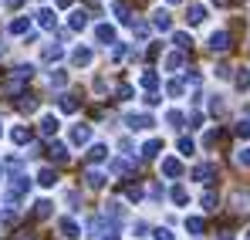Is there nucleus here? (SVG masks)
Returning <instances> with one entry per match:
<instances>
[{
    "mask_svg": "<svg viewBox=\"0 0 250 240\" xmlns=\"http://www.w3.org/2000/svg\"><path fill=\"white\" fill-rule=\"evenodd\" d=\"M213 3H220V7H223V3H227V0H213Z\"/></svg>",
    "mask_w": 250,
    "mask_h": 240,
    "instance_id": "nucleus-49",
    "label": "nucleus"
},
{
    "mask_svg": "<svg viewBox=\"0 0 250 240\" xmlns=\"http://www.w3.org/2000/svg\"><path fill=\"white\" fill-rule=\"evenodd\" d=\"M159 153H163V139H149V142L142 146V156H146V159H156Z\"/></svg>",
    "mask_w": 250,
    "mask_h": 240,
    "instance_id": "nucleus-14",
    "label": "nucleus"
},
{
    "mask_svg": "<svg viewBox=\"0 0 250 240\" xmlns=\"http://www.w3.org/2000/svg\"><path fill=\"white\" fill-rule=\"evenodd\" d=\"M64 81H68V75H64V71H51V85H54V88H61Z\"/></svg>",
    "mask_w": 250,
    "mask_h": 240,
    "instance_id": "nucleus-37",
    "label": "nucleus"
},
{
    "mask_svg": "<svg viewBox=\"0 0 250 240\" xmlns=\"http://www.w3.org/2000/svg\"><path fill=\"white\" fill-rule=\"evenodd\" d=\"M179 153H183V156H189V153H196V146H193V139H179Z\"/></svg>",
    "mask_w": 250,
    "mask_h": 240,
    "instance_id": "nucleus-34",
    "label": "nucleus"
},
{
    "mask_svg": "<svg viewBox=\"0 0 250 240\" xmlns=\"http://www.w3.org/2000/svg\"><path fill=\"white\" fill-rule=\"evenodd\" d=\"M21 109H24V112H34L38 102H34V98H21Z\"/></svg>",
    "mask_w": 250,
    "mask_h": 240,
    "instance_id": "nucleus-44",
    "label": "nucleus"
},
{
    "mask_svg": "<svg viewBox=\"0 0 250 240\" xmlns=\"http://www.w3.org/2000/svg\"><path fill=\"white\" fill-rule=\"evenodd\" d=\"M58 125H61L58 115H44V119H41V135H47V139H51V135H58Z\"/></svg>",
    "mask_w": 250,
    "mask_h": 240,
    "instance_id": "nucleus-11",
    "label": "nucleus"
},
{
    "mask_svg": "<svg viewBox=\"0 0 250 240\" xmlns=\"http://www.w3.org/2000/svg\"><path fill=\"white\" fill-rule=\"evenodd\" d=\"M213 176H216V162H200L193 169V179H200V183H209Z\"/></svg>",
    "mask_w": 250,
    "mask_h": 240,
    "instance_id": "nucleus-3",
    "label": "nucleus"
},
{
    "mask_svg": "<svg viewBox=\"0 0 250 240\" xmlns=\"http://www.w3.org/2000/svg\"><path fill=\"white\" fill-rule=\"evenodd\" d=\"M108 169H112L115 176H122V173H128V162H125V159H112V162H108Z\"/></svg>",
    "mask_w": 250,
    "mask_h": 240,
    "instance_id": "nucleus-31",
    "label": "nucleus"
},
{
    "mask_svg": "<svg viewBox=\"0 0 250 240\" xmlns=\"http://www.w3.org/2000/svg\"><path fill=\"white\" fill-rule=\"evenodd\" d=\"M27 27H31V17H17V21L10 24V34H24Z\"/></svg>",
    "mask_w": 250,
    "mask_h": 240,
    "instance_id": "nucleus-27",
    "label": "nucleus"
},
{
    "mask_svg": "<svg viewBox=\"0 0 250 240\" xmlns=\"http://www.w3.org/2000/svg\"><path fill=\"white\" fill-rule=\"evenodd\" d=\"M27 190H31V179H27V176H14V183H10V190L3 193V203H7V206H14V203H21V196H24Z\"/></svg>",
    "mask_w": 250,
    "mask_h": 240,
    "instance_id": "nucleus-1",
    "label": "nucleus"
},
{
    "mask_svg": "<svg viewBox=\"0 0 250 240\" xmlns=\"http://www.w3.org/2000/svg\"><path fill=\"white\" fill-rule=\"evenodd\" d=\"M125 125H128L132 132H142V129H152L156 122H152V115H128V119H125Z\"/></svg>",
    "mask_w": 250,
    "mask_h": 240,
    "instance_id": "nucleus-4",
    "label": "nucleus"
},
{
    "mask_svg": "<svg viewBox=\"0 0 250 240\" xmlns=\"http://www.w3.org/2000/svg\"><path fill=\"white\" fill-rule=\"evenodd\" d=\"M34 213H38L41 220H44V217H51V200H41V203H38V210H34Z\"/></svg>",
    "mask_w": 250,
    "mask_h": 240,
    "instance_id": "nucleus-35",
    "label": "nucleus"
},
{
    "mask_svg": "<svg viewBox=\"0 0 250 240\" xmlns=\"http://www.w3.org/2000/svg\"><path fill=\"white\" fill-rule=\"evenodd\" d=\"M237 162H240V166H247V169H250V149H240V153H237Z\"/></svg>",
    "mask_w": 250,
    "mask_h": 240,
    "instance_id": "nucleus-42",
    "label": "nucleus"
},
{
    "mask_svg": "<svg viewBox=\"0 0 250 240\" xmlns=\"http://www.w3.org/2000/svg\"><path fill=\"white\" fill-rule=\"evenodd\" d=\"M38 24H41V27H47V31H54V24H58V14H54L51 7H44L41 14H38Z\"/></svg>",
    "mask_w": 250,
    "mask_h": 240,
    "instance_id": "nucleus-12",
    "label": "nucleus"
},
{
    "mask_svg": "<svg viewBox=\"0 0 250 240\" xmlns=\"http://www.w3.org/2000/svg\"><path fill=\"white\" fill-rule=\"evenodd\" d=\"M163 176H169V179H179V176H183V162L172 159V156H166V159H163Z\"/></svg>",
    "mask_w": 250,
    "mask_h": 240,
    "instance_id": "nucleus-5",
    "label": "nucleus"
},
{
    "mask_svg": "<svg viewBox=\"0 0 250 240\" xmlns=\"http://www.w3.org/2000/svg\"><path fill=\"white\" fill-rule=\"evenodd\" d=\"M166 3H179V0H166Z\"/></svg>",
    "mask_w": 250,
    "mask_h": 240,
    "instance_id": "nucleus-51",
    "label": "nucleus"
},
{
    "mask_svg": "<svg viewBox=\"0 0 250 240\" xmlns=\"http://www.w3.org/2000/svg\"><path fill=\"white\" fill-rule=\"evenodd\" d=\"M115 17H119L122 24H132V7H128L125 0H119V3H115Z\"/></svg>",
    "mask_w": 250,
    "mask_h": 240,
    "instance_id": "nucleus-18",
    "label": "nucleus"
},
{
    "mask_svg": "<svg viewBox=\"0 0 250 240\" xmlns=\"http://www.w3.org/2000/svg\"><path fill=\"white\" fill-rule=\"evenodd\" d=\"M84 27H88V14L84 10H75L71 14V31H84Z\"/></svg>",
    "mask_w": 250,
    "mask_h": 240,
    "instance_id": "nucleus-21",
    "label": "nucleus"
},
{
    "mask_svg": "<svg viewBox=\"0 0 250 240\" xmlns=\"http://www.w3.org/2000/svg\"><path fill=\"white\" fill-rule=\"evenodd\" d=\"M0 176H3V162H0Z\"/></svg>",
    "mask_w": 250,
    "mask_h": 240,
    "instance_id": "nucleus-50",
    "label": "nucleus"
},
{
    "mask_svg": "<svg viewBox=\"0 0 250 240\" xmlns=\"http://www.w3.org/2000/svg\"><path fill=\"white\" fill-rule=\"evenodd\" d=\"M216 206H220V196L216 193H203V210L207 213H216Z\"/></svg>",
    "mask_w": 250,
    "mask_h": 240,
    "instance_id": "nucleus-25",
    "label": "nucleus"
},
{
    "mask_svg": "<svg viewBox=\"0 0 250 240\" xmlns=\"http://www.w3.org/2000/svg\"><path fill=\"white\" fill-rule=\"evenodd\" d=\"M166 95L179 98V95H183V81H169V85H166Z\"/></svg>",
    "mask_w": 250,
    "mask_h": 240,
    "instance_id": "nucleus-33",
    "label": "nucleus"
},
{
    "mask_svg": "<svg viewBox=\"0 0 250 240\" xmlns=\"http://www.w3.org/2000/svg\"><path fill=\"white\" fill-rule=\"evenodd\" d=\"M172 44H176L179 51H186V47H189L193 41H189V34H183V31H176V34H172Z\"/></svg>",
    "mask_w": 250,
    "mask_h": 240,
    "instance_id": "nucleus-29",
    "label": "nucleus"
},
{
    "mask_svg": "<svg viewBox=\"0 0 250 240\" xmlns=\"http://www.w3.org/2000/svg\"><path fill=\"white\" fill-rule=\"evenodd\" d=\"M58 109H61V112H75V109H78L75 95H58Z\"/></svg>",
    "mask_w": 250,
    "mask_h": 240,
    "instance_id": "nucleus-23",
    "label": "nucleus"
},
{
    "mask_svg": "<svg viewBox=\"0 0 250 240\" xmlns=\"http://www.w3.org/2000/svg\"><path fill=\"white\" fill-rule=\"evenodd\" d=\"M91 58H95V54H91V47H78V51L71 54V65H75V68H88V65H91Z\"/></svg>",
    "mask_w": 250,
    "mask_h": 240,
    "instance_id": "nucleus-7",
    "label": "nucleus"
},
{
    "mask_svg": "<svg viewBox=\"0 0 250 240\" xmlns=\"http://www.w3.org/2000/svg\"><path fill=\"white\" fill-rule=\"evenodd\" d=\"M169 196H172V203H179V206H186V203H189V193H186V186H176Z\"/></svg>",
    "mask_w": 250,
    "mask_h": 240,
    "instance_id": "nucleus-26",
    "label": "nucleus"
},
{
    "mask_svg": "<svg viewBox=\"0 0 250 240\" xmlns=\"http://www.w3.org/2000/svg\"><path fill=\"white\" fill-rule=\"evenodd\" d=\"M68 3H71V0H58V7H68Z\"/></svg>",
    "mask_w": 250,
    "mask_h": 240,
    "instance_id": "nucleus-47",
    "label": "nucleus"
},
{
    "mask_svg": "<svg viewBox=\"0 0 250 240\" xmlns=\"http://www.w3.org/2000/svg\"><path fill=\"white\" fill-rule=\"evenodd\" d=\"M71 142H75V146L91 142V129H88V125H75V129H71Z\"/></svg>",
    "mask_w": 250,
    "mask_h": 240,
    "instance_id": "nucleus-10",
    "label": "nucleus"
},
{
    "mask_svg": "<svg viewBox=\"0 0 250 240\" xmlns=\"http://www.w3.org/2000/svg\"><path fill=\"white\" fill-rule=\"evenodd\" d=\"M47 153H51V159H54V162H68V146H61V142H51Z\"/></svg>",
    "mask_w": 250,
    "mask_h": 240,
    "instance_id": "nucleus-17",
    "label": "nucleus"
},
{
    "mask_svg": "<svg viewBox=\"0 0 250 240\" xmlns=\"http://www.w3.org/2000/svg\"><path fill=\"white\" fill-rule=\"evenodd\" d=\"M209 51H213V54H216V51H220V54L230 51V34H227V31H213V34H209Z\"/></svg>",
    "mask_w": 250,
    "mask_h": 240,
    "instance_id": "nucleus-2",
    "label": "nucleus"
},
{
    "mask_svg": "<svg viewBox=\"0 0 250 240\" xmlns=\"http://www.w3.org/2000/svg\"><path fill=\"white\" fill-rule=\"evenodd\" d=\"M203 21H207V7L193 3V7H189V24H203Z\"/></svg>",
    "mask_w": 250,
    "mask_h": 240,
    "instance_id": "nucleus-22",
    "label": "nucleus"
},
{
    "mask_svg": "<svg viewBox=\"0 0 250 240\" xmlns=\"http://www.w3.org/2000/svg\"><path fill=\"white\" fill-rule=\"evenodd\" d=\"M240 139H250V122H237V129H233Z\"/></svg>",
    "mask_w": 250,
    "mask_h": 240,
    "instance_id": "nucleus-39",
    "label": "nucleus"
},
{
    "mask_svg": "<svg viewBox=\"0 0 250 240\" xmlns=\"http://www.w3.org/2000/svg\"><path fill=\"white\" fill-rule=\"evenodd\" d=\"M0 132H3V129H0Z\"/></svg>",
    "mask_w": 250,
    "mask_h": 240,
    "instance_id": "nucleus-53",
    "label": "nucleus"
},
{
    "mask_svg": "<svg viewBox=\"0 0 250 240\" xmlns=\"http://www.w3.org/2000/svg\"><path fill=\"white\" fill-rule=\"evenodd\" d=\"M10 139H14L17 146H24V142H31V129H27V125H17V129H10Z\"/></svg>",
    "mask_w": 250,
    "mask_h": 240,
    "instance_id": "nucleus-15",
    "label": "nucleus"
},
{
    "mask_svg": "<svg viewBox=\"0 0 250 240\" xmlns=\"http://www.w3.org/2000/svg\"><path fill=\"white\" fill-rule=\"evenodd\" d=\"M166 122H169V125H183V112H169Z\"/></svg>",
    "mask_w": 250,
    "mask_h": 240,
    "instance_id": "nucleus-43",
    "label": "nucleus"
},
{
    "mask_svg": "<svg viewBox=\"0 0 250 240\" xmlns=\"http://www.w3.org/2000/svg\"><path fill=\"white\" fill-rule=\"evenodd\" d=\"M102 159H108V146H91L88 149V162H102Z\"/></svg>",
    "mask_w": 250,
    "mask_h": 240,
    "instance_id": "nucleus-19",
    "label": "nucleus"
},
{
    "mask_svg": "<svg viewBox=\"0 0 250 240\" xmlns=\"http://www.w3.org/2000/svg\"><path fill=\"white\" fill-rule=\"evenodd\" d=\"M3 3H7V7H10V10H17V7H21V3H24V0H3Z\"/></svg>",
    "mask_w": 250,
    "mask_h": 240,
    "instance_id": "nucleus-46",
    "label": "nucleus"
},
{
    "mask_svg": "<svg viewBox=\"0 0 250 240\" xmlns=\"http://www.w3.org/2000/svg\"><path fill=\"white\" fill-rule=\"evenodd\" d=\"M58 227H61V237H68V240L82 237V227H78V223H75V220H71V217H64V220H61V223H58Z\"/></svg>",
    "mask_w": 250,
    "mask_h": 240,
    "instance_id": "nucleus-6",
    "label": "nucleus"
},
{
    "mask_svg": "<svg viewBox=\"0 0 250 240\" xmlns=\"http://www.w3.org/2000/svg\"><path fill=\"white\" fill-rule=\"evenodd\" d=\"M105 240H119V234H108V237H105Z\"/></svg>",
    "mask_w": 250,
    "mask_h": 240,
    "instance_id": "nucleus-48",
    "label": "nucleus"
},
{
    "mask_svg": "<svg viewBox=\"0 0 250 240\" xmlns=\"http://www.w3.org/2000/svg\"><path fill=\"white\" fill-rule=\"evenodd\" d=\"M95 38L102 41V44H115V27L112 24H98L95 27Z\"/></svg>",
    "mask_w": 250,
    "mask_h": 240,
    "instance_id": "nucleus-8",
    "label": "nucleus"
},
{
    "mask_svg": "<svg viewBox=\"0 0 250 240\" xmlns=\"http://www.w3.org/2000/svg\"><path fill=\"white\" fill-rule=\"evenodd\" d=\"M125 196H128V200H142V190H139V186H128V190H125Z\"/></svg>",
    "mask_w": 250,
    "mask_h": 240,
    "instance_id": "nucleus-41",
    "label": "nucleus"
},
{
    "mask_svg": "<svg viewBox=\"0 0 250 240\" xmlns=\"http://www.w3.org/2000/svg\"><path fill=\"white\" fill-rule=\"evenodd\" d=\"M132 95H135V88H132V85H119V98H122V102H128Z\"/></svg>",
    "mask_w": 250,
    "mask_h": 240,
    "instance_id": "nucleus-38",
    "label": "nucleus"
},
{
    "mask_svg": "<svg viewBox=\"0 0 250 240\" xmlns=\"http://www.w3.org/2000/svg\"><path fill=\"white\" fill-rule=\"evenodd\" d=\"M14 75H17V78H31V75H34V68H31V65H21Z\"/></svg>",
    "mask_w": 250,
    "mask_h": 240,
    "instance_id": "nucleus-40",
    "label": "nucleus"
},
{
    "mask_svg": "<svg viewBox=\"0 0 250 240\" xmlns=\"http://www.w3.org/2000/svg\"><path fill=\"white\" fill-rule=\"evenodd\" d=\"M166 68H169V71H176V68H183V54H179V51H176V54H169V58H166Z\"/></svg>",
    "mask_w": 250,
    "mask_h": 240,
    "instance_id": "nucleus-32",
    "label": "nucleus"
},
{
    "mask_svg": "<svg viewBox=\"0 0 250 240\" xmlns=\"http://www.w3.org/2000/svg\"><path fill=\"white\" fill-rule=\"evenodd\" d=\"M139 85H142V88H149V95H152V91L159 88V75H156V71L149 68V71H142V78H139Z\"/></svg>",
    "mask_w": 250,
    "mask_h": 240,
    "instance_id": "nucleus-13",
    "label": "nucleus"
},
{
    "mask_svg": "<svg viewBox=\"0 0 250 240\" xmlns=\"http://www.w3.org/2000/svg\"><path fill=\"white\" fill-rule=\"evenodd\" d=\"M233 203H237L240 210H250V193H237V196H233Z\"/></svg>",
    "mask_w": 250,
    "mask_h": 240,
    "instance_id": "nucleus-36",
    "label": "nucleus"
},
{
    "mask_svg": "<svg viewBox=\"0 0 250 240\" xmlns=\"http://www.w3.org/2000/svg\"><path fill=\"white\" fill-rule=\"evenodd\" d=\"M186 230H189L193 237H200V234H203V220H200V217H186Z\"/></svg>",
    "mask_w": 250,
    "mask_h": 240,
    "instance_id": "nucleus-24",
    "label": "nucleus"
},
{
    "mask_svg": "<svg viewBox=\"0 0 250 240\" xmlns=\"http://www.w3.org/2000/svg\"><path fill=\"white\" fill-rule=\"evenodd\" d=\"M84 179H88V186H91V190H102V186H105V173H98V169H88V173H84Z\"/></svg>",
    "mask_w": 250,
    "mask_h": 240,
    "instance_id": "nucleus-16",
    "label": "nucleus"
},
{
    "mask_svg": "<svg viewBox=\"0 0 250 240\" xmlns=\"http://www.w3.org/2000/svg\"><path fill=\"white\" fill-rule=\"evenodd\" d=\"M156 240H176V237H172V234H169L166 227H159V230H156Z\"/></svg>",
    "mask_w": 250,
    "mask_h": 240,
    "instance_id": "nucleus-45",
    "label": "nucleus"
},
{
    "mask_svg": "<svg viewBox=\"0 0 250 240\" xmlns=\"http://www.w3.org/2000/svg\"><path fill=\"white\" fill-rule=\"evenodd\" d=\"M220 240H230V237H220Z\"/></svg>",
    "mask_w": 250,
    "mask_h": 240,
    "instance_id": "nucleus-52",
    "label": "nucleus"
},
{
    "mask_svg": "<svg viewBox=\"0 0 250 240\" xmlns=\"http://www.w3.org/2000/svg\"><path fill=\"white\" fill-rule=\"evenodd\" d=\"M233 85H237L240 91H247V88H250V71H247V68H244V71H240V75L233 78Z\"/></svg>",
    "mask_w": 250,
    "mask_h": 240,
    "instance_id": "nucleus-30",
    "label": "nucleus"
},
{
    "mask_svg": "<svg viewBox=\"0 0 250 240\" xmlns=\"http://www.w3.org/2000/svg\"><path fill=\"white\" fill-rule=\"evenodd\" d=\"M44 58H47V61H58V58H64L61 44H47V47H44Z\"/></svg>",
    "mask_w": 250,
    "mask_h": 240,
    "instance_id": "nucleus-28",
    "label": "nucleus"
},
{
    "mask_svg": "<svg viewBox=\"0 0 250 240\" xmlns=\"http://www.w3.org/2000/svg\"><path fill=\"white\" fill-rule=\"evenodd\" d=\"M38 183H41V186H47V190H51V186H54V183H58V173H54V169H41V173H38Z\"/></svg>",
    "mask_w": 250,
    "mask_h": 240,
    "instance_id": "nucleus-20",
    "label": "nucleus"
},
{
    "mask_svg": "<svg viewBox=\"0 0 250 240\" xmlns=\"http://www.w3.org/2000/svg\"><path fill=\"white\" fill-rule=\"evenodd\" d=\"M152 24H156L159 31H172V17H169V10H163V7H159V10L152 14Z\"/></svg>",
    "mask_w": 250,
    "mask_h": 240,
    "instance_id": "nucleus-9",
    "label": "nucleus"
}]
</instances>
